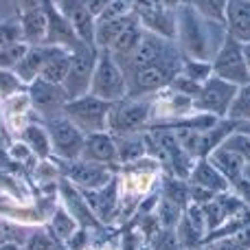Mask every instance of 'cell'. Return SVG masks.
Returning a JSON list of instances; mask_svg holds the SVG:
<instances>
[{"mask_svg": "<svg viewBox=\"0 0 250 250\" xmlns=\"http://www.w3.org/2000/svg\"><path fill=\"white\" fill-rule=\"evenodd\" d=\"M46 16H48V29H46V40H44V44H48V46L66 48V51H73L82 40L75 35L70 22L66 20V16L57 9V4L53 2V0H48L46 2Z\"/></svg>", "mask_w": 250, "mask_h": 250, "instance_id": "12", "label": "cell"}, {"mask_svg": "<svg viewBox=\"0 0 250 250\" xmlns=\"http://www.w3.org/2000/svg\"><path fill=\"white\" fill-rule=\"evenodd\" d=\"M143 33H145V29H143V24L138 22V18L132 22V24L125 26V31L121 35H119L117 40H114V44L108 48V51H112V55L117 57L119 62L121 60H127L129 55H132V51L138 46V42H141Z\"/></svg>", "mask_w": 250, "mask_h": 250, "instance_id": "22", "label": "cell"}, {"mask_svg": "<svg viewBox=\"0 0 250 250\" xmlns=\"http://www.w3.org/2000/svg\"><path fill=\"white\" fill-rule=\"evenodd\" d=\"M68 68H70V51L60 48V46H51V55L44 62L40 79H44L48 83L64 86L66 77H68Z\"/></svg>", "mask_w": 250, "mask_h": 250, "instance_id": "19", "label": "cell"}, {"mask_svg": "<svg viewBox=\"0 0 250 250\" xmlns=\"http://www.w3.org/2000/svg\"><path fill=\"white\" fill-rule=\"evenodd\" d=\"M62 193H64V198H66V202H68V207L73 208L75 220H82V222H86V224H90V222H92V215L88 213L86 204L79 200V193H77V191H73V189L68 187V182H64V185H62Z\"/></svg>", "mask_w": 250, "mask_h": 250, "instance_id": "33", "label": "cell"}, {"mask_svg": "<svg viewBox=\"0 0 250 250\" xmlns=\"http://www.w3.org/2000/svg\"><path fill=\"white\" fill-rule=\"evenodd\" d=\"M226 119H230V121H235V123L250 121V82L246 86H239L237 90H235V97H233V101H230Z\"/></svg>", "mask_w": 250, "mask_h": 250, "instance_id": "26", "label": "cell"}, {"mask_svg": "<svg viewBox=\"0 0 250 250\" xmlns=\"http://www.w3.org/2000/svg\"><path fill=\"white\" fill-rule=\"evenodd\" d=\"M22 143L31 149V154H35L38 158H46L53 151L51 147V136H48L46 127L42 125H26L22 129Z\"/></svg>", "mask_w": 250, "mask_h": 250, "instance_id": "23", "label": "cell"}, {"mask_svg": "<svg viewBox=\"0 0 250 250\" xmlns=\"http://www.w3.org/2000/svg\"><path fill=\"white\" fill-rule=\"evenodd\" d=\"M180 2L191 7L195 13H200L207 20L224 24V13H226V2L229 0H180Z\"/></svg>", "mask_w": 250, "mask_h": 250, "instance_id": "25", "label": "cell"}, {"mask_svg": "<svg viewBox=\"0 0 250 250\" xmlns=\"http://www.w3.org/2000/svg\"><path fill=\"white\" fill-rule=\"evenodd\" d=\"M222 145L226 147V149L235 151V154H239L246 163H250V134H244V132H233L229 138H226Z\"/></svg>", "mask_w": 250, "mask_h": 250, "instance_id": "35", "label": "cell"}, {"mask_svg": "<svg viewBox=\"0 0 250 250\" xmlns=\"http://www.w3.org/2000/svg\"><path fill=\"white\" fill-rule=\"evenodd\" d=\"M235 132H244V134H250V121L235 123Z\"/></svg>", "mask_w": 250, "mask_h": 250, "instance_id": "45", "label": "cell"}, {"mask_svg": "<svg viewBox=\"0 0 250 250\" xmlns=\"http://www.w3.org/2000/svg\"><path fill=\"white\" fill-rule=\"evenodd\" d=\"M244 180L250 182V163H246V167H244Z\"/></svg>", "mask_w": 250, "mask_h": 250, "instance_id": "47", "label": "cell"}, {"mask_svg": "<svg viewBox=\"0 0 250 250\" xmlns=\"http://www.w3.org/2000/svg\"><path fill=\"white\" fill-rule=\"evenodd\" d=\"M83 160H92L99 165H110L119 163V154H117V141L110 132H95L88 134L86 143H83V151H82Z\"/></svg>", "mask_w": 250, "mask_h": 250, "instance_id": "14", "label": "cell"}, {"mask_svg": "<svg viewBox=\"0 0 250 250\" xmlns=\"http://www.w3.org/2000/svg\"><path fill=\"white\" fill-rule=\"evenodd\" d=\"M176 233H178V239H180L182 248H193V246H198V244H204V235L200 233V230H195L193 224H191L185 215L178 222Z\"/></svg>", "mask_w": 250, "mask_h": 250, "instance_id": "32", "label": "cell"}, {"mask_svg": "<svg viewBox=\"0 0 250 250\" xmlns=\"http://www.w3.org/2000/svg\"><path fill=\"white\" fill-rule=\"evenodd\" d=\"M207 246H208V250H239L233 242H230V237L211 239V242H207Z\"/></svg>", "mask_w": 250, "mask_h": 250, "instance_id": "41", "label": "cell"}, {"mask_svg": "<svg viewBox=\"0 0 250 250\" xmlns=\"http://www.w3.org/2000/svg\"><path fill=\"white\" fill-rule=\"evenodd\" d=\"M110 2H112V0H82V4L92 13V16H95V20L104 13V9L108 7Z\"/></svg>", "mask_w": 250, "mask_h": 250, "instance_id": "40", "label": "cell"}, {"mask_svg": "<svg viewBox=\"0 0 250 250\" xmlns=\"http://www.w3.org/2000/svg\"><path fill=\"white\" fill-rule=\"evenodd\" d=\"M138 250H151V248H149V246H145V248H138Z\"/></svg>", "mask_w": 250, "mask_h": 250, "instance_id": "49", "label": "cell"}, {"mask_svg": "<svg viewBox=\"0 0 250 250\" xmlns=\"http://www.w3.org/2000/svg\"><path fill=\"white\" fill-rule=\"evenodd\" d=\"M235 90H237V86H233V83L211 75V77L202 83L198 95L191 99V105H193V110L198 114L226 119V112H229V108H230V101H233V97H235Z\"/></svg>", "mask_w": 250, "mask_h": 250, "instance_id": "8", "label": "cell"}, {"mask_svg": "<svg viewBox=\"0 0 250 250\" xmlns=\"http://www.w3.org/2000/svg\"><path fill=\"white\" fill-rule=\"evenodd\" d=\"M114 141H117L119 163H134V160L143 158V154H145V138H143V134L114 136Z\"/></svg>", "mask_w": 250, "mask_h": 250, "instance_id": "24", "label": "cell"}, {"mask_svg": "<svg viewBox=\"0 0 250 250\" xmlns=\"http://www.w3.org/2000/svg\"><path fill=\"white\" fill-rule=\"evenodd\" d=\"M185 250H208L207 244H198V246H193V248H185Z\"/></svg>", "mask_w": 250, "mask_h": 250, "instance_id": "48", "label": "cell"}, {"mask_svg": "<svg viewBox=\"0 0 250 250\" xmlns=\"http://www.w3.org/2000/svg\"><path fill=\"white\" fill-rule=\"evenodd\" d=\"M163 198L171 200V202H176L178 207L185 208L187 200H191V198H189V187H187L182 180H178V178H173V180H167V182H165V193H163Z\"/></svg>", "mask_w": 250, "mask_h": 250, "instance_id": "34", "label": "cell"}, {"mask_svg": "<svg viewBox=\"0 0 250 250\" xmlns=\"http://www.w3.org/2000/svg\"><path fill=\"white\" fill-rule=\"evenodd\" d=\"M134 13V7H132V0H112L108 7L104 9L97 22H104V20H117V18H123V16H129Z\"/></svg>", "mask_w": 250, "mask_h": 250, "instance_id": "37", "label": "cell"}, {"mask_svg": "<svg viewBox=\"0 0 250 250\" xmlns=\"http://www.w3.org/2000/svg\"><path fill=\"white\" fill-rule=\"evenodd\" d=\"M44 127H46L48 136H51L53 151H55L62 160L73 163V160L82 158L86 134L70 121L66 114H57V117L44 119Z\"/></svg>", "mask_w": 250, "mask_h": 250, "instance_id": "7", "label": "cell"}, {"mask_svg": "<svg viewBox=\"0 0 250 250\" xmlns=\"http://www.w3.org/2000/svg\"><path fill=\"white\" fill-rule=\"evenodd\" d=\"M226 33L242 44L250 42V0H229L224 13Z\"/></svg>", "mask_w": 250, "mask_h": 250, "instance_id": "15", "label": "cell"}, {"mask_svg": "<svg viewBox=\"0 0 250 250\" xmlns=\"http://www.w3.org/2000/svg\"><path fill=\"white\" fill-rule=\"evenodd\" d=\"M22 40V26L20 20H2L0 22V51L4 46H11V44L20 42Z\"/></svg>", "mask_w": 250, "mask_h": 250, "instance_id": "36", "label": "cell"}, {"mask_svg": "<svg viewBox=\"0 0 250 250\" xmlns=\"http://www.w3.org/2000/svg\"><path fill=\"white\" fill-rule=\"evenodd\" d=\"M149 248L151 250H185L180 239H178L176 229H163V226L149 237Z\"/></svg>", "mask_w": 250, "mask_h": 250, "instance_id": "30", "label": "cell"}, {"mask_svg": "<svg viewBox=\"0 0 250 250\" xmlns=\"http://www.w3.org/2000/svg\"><path fill=\"white\" fill-rule=\"evenodd\" d=\"M151 119V104L143 97H125V99L112 104L108 117V129L112 136H125V134H138Z\"/></svg>", "mask_w": 250, "mask_h": 250, "instance_id": "5", "label": "cell"}, {"mask_svg": "<svg viewBox=\"0 0 250 250\" xmlns=\"http://www.w3.org/2000/svg\"><path fill=\"white\" fill-rule=\"evenodd\" d=\"M229 237H230V242H233L239 250H250V224L237 229L233 235H229Z\"/></svg>", "mask_w": 250, "mask_h": 250, "instance_id": "39", "label": "cell"}, {"mask_svg": "<svg viewBox=\"0 0 250 250\" xmlns=\"http://www.w3.org/2000/svg\"><path fill=\"white\" fill-rule=\"evenodd\" d=\"M112 104L99 99L95 95H83L77 99H70L64 105V114L70 119L83 134H95V132H105L108 129V117Z\"/></svg>", "mask_w": 250, "mask_h": 250, "instance_id": "3", "label": "cell"}, {"mask_svg": "<svg viewBox=\"0 0 250 250\" xmlns=\"http://www.w3.org/2000/svg\"><path fill=\"white\" fill-rule=\"evenodd\" d=\"M189 180H191V185H198L215 195L226 193V191L230 189V182L226 180L207 158H200L198 163L193 165V169H191V173H189Z\"/></svg>", "mask_w": 250, "mask_h": 250, "instance_id": "18", "label": "cell"}, {"mask_svg": "<svg viewBox=\"0 0 250 250\" xmlns=\"http://www.w3.org/2000/svg\"><path fill=\"white\" fill-rule=\"evenodd\" d=\"M213 75L224 82L233 83V86H246L250 82V73L246 68V60H244V44L239 40H235L233 35L226 33V38L222 40L217 53L211 60Z\"/></svg>", "mask_w": 250, "mask_h": 250, "instance_id": "4", "label": "cell"}, {"mask_svg": "<svg viewBox=\"0 0 250 250\" xmlns=\"http://www.w3.org/2000/svg\"><path fill=\"white\" fill-rule=\"evenodd\" d=\"M207 160L230 182V187H235L239 180L244 178V167H246V160L239 154L226 149L224 145H220L217 149H213L211 154L207 156Z\"/></svg>", "mask_w": 250, "mask_h": 250, "instance_id": "16", "label": "cell"}, {"mask_svg": "<svg viewBox=\"0 0 250 250\" xmlns=\"http://www.w3.org/2000/svg\"><path fill=\"white\" fill-rule=\"evenodd\" d=\"M167 51H169V46H167V42H165V38L151 33V31H145L141 42H138V46L134 48L132 55L125 60L123 70L127 73V70H136V68H143V66H149V64H154L156 60H160Z\"/></svg>", "mask_w": 250, "mask_h": 250, "instance_id": "13", "label": "cell"}, {"mask_svg": "<svg viewBox=\"0 0 250 250\" xmlns=\"http://www.w3.org/2000/svg\"><path fill=\"white\" fill-rule=\"evenodd\" d=\"M90 95L99 97V99L108 101V104H117V101L127 97V75L123 70V64L108 48L99 51V55H97Z\"/></svg>", "mask_w": 250, "mask_h": 250, "instance_id": "2", "label": "cell"}, {"mask_svg": "<svg viewBox=\"0 0 250 250\" xmlns=\"http://www.w3.org/2000/svg\"><path fill=\"white\" fill-rule=\"evenodd\" d=\"M57 4L62 13L66 16V20L70 22L75 35L82 40L83 44L95 46V29H97V20L90 11L82 4V0H53Z\"/></svg>", "mask_w": 250, "mask_h": 250, "instance_id": "11", "label": "cell"}, {"mask_svg": "<svg viewBox=\"0 0 250 250\" xmlns=\"http://www.w3.org/2000/svg\"><path fill=\"white\" fill-rule=\"evenodd\" d=\"M29 99L31 105L42 114V119H51L57 114H64V105L68 104L64 86L48 83L44 79H35L29 86Z\"/></svg>", "mask_w": 250, "mask_h": 250, "instance_id": "9", "label": "cell"}, {"mask_svg": "<svg viewBox=\"0 0 250 250\" xmlns=\"http://www.w3.org/2000/svg\"><path fill=\"white\" fill-rule=\"evenodd\" d=\"M180 57L169 48L160 60H156L154 64L143 66L136 70H127V97H143L156 92L160 88L171 86V82L180 75Z\"/></svg>", "mask_w": 250, "mask_h": 250, "instance_id": "1", "label": "cell"}, {"mask_svg": "<svg viewBox=\"0 0 250 250\" xmlns=\"http://www.w3.org/2000/svg\"><path fill=\"white\" fill-rule=\"evenodd\" d=\"M20 26H22V40L26 44H44L48 29L46 4H44V9L20 13Z\"/></svg>", "mask_w": 250, "mask_h": 250, "instance_id": "20", "label": "cell"}, {"mask_svg": "<svg viewBox=\"0 0 250 250\" xmlns=\"http://www.w3.org/2000/svg\"><path fill=\"white\" fill-rule=\"evenodd\" d=\"M235 191H237V195L242 198V202L246 204V207H250V182L242 178V180L235 185Z\"/></svg>", "mask_w": 250, "mask_h": 250, "instance_id": "43", "label": "cell"}, {"mask_svg": "<svg viewBox=\"0 0 250 250\" xmlns=\"http://www.w3.org/2000/svg\"><path fill=\"white\" fill-rule=\"evenodd\" d=\"M136 20V13H129V16L117 18V20H104V22H97V29H95V46L99 51H105L114 44V40L125 31V26L132 24Z\"/></svg>", "mask_w": 250, "mask_h": 250, "instance_id": "21", "label": "cell"}, {"mask_svg": "<svg viewBox=\"0 0 250 250\" xmlns=\"http://www.w3.org/2000/svg\"><path fill=\"white\" fill-rule=\"evenodd\" d=\"M31 250H55V244H53L46 235H38V237H33Z\"/></svg>", "mask_w": 250, "mask_h": 250, "instance_id": "44", "label": "cell"}, {"mask_svg": "<svg viewBox=\"0 0 250 250\" xmlns=\"http://www.w3.org/2000/svg\"><path fill=\"white\" fill-rule=\"evenodd\" d=\"M29 46H31V44H26L24 40L11 44V46H4L2 51H0V68H2V70H16V66L20 64L22 57L26 55Z\"/></svg>", "mask_w": 250, "mask_h": 250, "instance_id": "31", "label": "cell"}, {"mask_svg": "<svg viewBox=\"0 0 250 250\" xmlns=\"http://www.w3.org/2000/svg\"><path fill=\"white\" fill-rule=\"evenodd\" d=\"M51 55V46L48 44H31L26 55L22 57V62L16 66V77L20 79L22 83L31 86L35 79H40V73H42V66L46 62V57Z\"/></svg>", "mask_w": 250, "mask_h": 250, "instance_id": "17", "label": "cell"}, {"mask_svg": "<svg viewBox=\"0 0 250 250\" xmlns=\"http://www.w3.org/2000/svg\"><path fill=\"white\" fill-rule=\"evenodd\" d=\"M182 211H185V208L178 207L176 202H171V200H167V198H160L158 211H156V220H158V224L163 226V229H176L178 222L185 215Z\"/></svg>", "mask_w": 250, "mask_h": 250, "instance_id": "27", "label": "cell"}, {"mask_svg": "<svg viewBox=\"0 0 250 250\" xmlns=\"http://www.w3.org/2000/svg\"><path fill=\"white\" fill-rule=\"evenodd\" d=\"M244 60H246V68L250 73V42L244 44Z\"/></svg>", "mask_w": 250, "mask_h": 250, "instance_id": "46", "label": "cell"}, {"mask_svg": "<svg viewBox=\"0 0 250 250\" xmlns=\"http://www.w3.org/2000/svg\"><path fill=\"white\" fill-rule=\"evenodd\" d=\"M97 55H99V48L90 46V44H83V42H79L70 51V68H68V77L64 82V90H66L68 101L90 92L92 75H95V66H97Z\"/></svg>", "mask_w": 250, "mask_h": 250, "instance_id": "6", "label": "cell"}, {"mask_svg": "<svg viewBox=\"0 0 250 250\" xmlns=\"http://www.w3.org/2000/svg\"><path fill=\"white\" fill-rule=\"evenodd\" d=\"M180 75L202 86V83L213 75L211 62H200V60H191V57H187L180 66Z\"/></svg>", "mask_w": 250, "mask_h": 250, "instance_id": "28", "label": "cell"}, {"mask_svg": "<svg viewBox=\"0 0 250 250\" xmlns=\"http://www.w3.org/2000/svg\"><path fill=\"white\" fill-rule=\"evenodd\" d=\"M48 0H18V9L20 13H26V11H35V9H44Z\"/></svg>", "mask_w": 250, "mask_h": 250, "instance_id": "42", "label": "cell"}, {"mask_svg": "<svg viewBox=\"0 0 250 250\" xmlns=\"http://www.w3.org/2000/svg\"><path fill=\"white\" fill-rule=\"evenodd\" d=\"M51 233L55 239L68 242V239L75 237V233H77V222H75V217H70L66 211H57L55 217H53Z\"/></svg>", "mask_w": 250, "mask_h": 250, "instance_id": "29", "label": "cell"}, {"mask_svg": "<svg viewBox=\"0 0 250 250\" xmlns=\"http://www.w3.org/2000/svg\"><path fill=\"white\" fill-rule=\"evenodd\" d=\"M66 178L75 185L83 187V189H90V191H99L104 187H108L110 178V169L105 165L99 163H92V160H73V163L66 165Z\"/></svg>", "mask_w": 250, "mask_h": 250, "instance_id": "10", "label": "cell"}, {"mask_svg": "<svg viewBox=\"0 0 250 250\" xmlns=\"http://www.w3.org/2000/svg\"><path fill=\"white\" fill-rule=\"evenodd\" d=\"M20 86H22V82L16 77L13 70H2L0 68V95L11 97V95H16V92L20 90Z\"/></svg>", "mask_w": 250, "mask_h": 250, "instance_id": "38", "label": "cell"}]
</instances>
